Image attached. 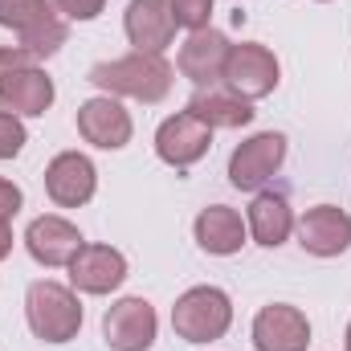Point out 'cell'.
Returning a JSON list of instances; mask_svg holds the SVG:
<instances>
[{"label": "cell", "instance_id": "1", "mask_svg": "<svg viewBox=\"0 0 351 351\" xmlns=\"http://www.w3.org/2000/svg\"><path fill=\"white\" fill-rule=\"evenodd\" d=\"M176 70L164 53H127L114 62H98L90 70V82L106 90L110 98H135V102H164L172 90Z\"/></svg>", "mask_w": 351, "mask_h": 351}, {"label": "cell", "instance_id": "2", "mask_svg": "<svg viewBox=\"0 0 351 351\" xmlns=\"http://www.w3.org/2000/svg\"><path fill=\"white\" fill-rule=\"evenodd\" d=\"M25 315H29V327L37 339L45 343H70L78 331H82V302H78V290L74 286H62V282H33L29 294H25Z\"/></svg>", "mask_w": 351, "mask_h": 351}, {"label": "cell", "instance_id": "3", "mask_svg": "<svg viewBox=\"0 0 351 351\" xmlns=\"http://www.w3.org/2000/svg\"><path fill=\"white\" fill-rule=\"evenodd\" d=\"M172 327L184 343H213L233 327V302L221 286H192L176 298Z\"/></svg>", "mask_w": 351, "mask_h": 351}, {"label": "cell", "instance_id": "4", "mask_svg": "<svg viewBox=\"0 0 351 351\" xmlns=\"http://www.w3.org/2000/svg\"><path fill=\"white\" fill-rule=\"evenodd\" d=\"M278 74H282V70H278V58H274L265 45H258V41H241V45H229L221 82L233 90V94L258 102V98H265V94L278 90Z\"/></svg>", "mask_w": 351, "mask_h": 351}, {"label": "cell", "instance_id": "5", "mask_svg": "<svg viewBox=\"0 0 351 351\" xmlns=\"http://www.w3.org/2000/svg\"><path fill=\"white\" fill-rule=\"evenodd\" d=\"M156 331H160V319L147 298H119L102 315V335L110 351H152Z\"/></svg>", "mask_w": 351, "mask_h": 351}, {"label": "cell", "instance_id": "6", "mask_svg": "<svg viewBox=\"0 0 351 351\" xmlns=\"http://www.w3.org/2000/svg\"><path fill=\"white\" fill-rule=\"evenodd\" d=\"M286 160V135L278 131H262L254 139H245L233 156H229V184L241 192H258L265 180H274V172Z\"/></svg>", "mask_w": 351, "mask_h": 351}, {"label": "cell", "instance_id": "7", "mask_svg": "<svg viewBox=\"0 0 351 351\" xmlns=\"http://www.w3.org/2000/svg\"><path fill=\"white\" fill-rule=\"evenodd\" d=\"M208 147H213V131H208L196 114H188V110L164 119L160 131H156V156H160L168 168H176V172L200 164V160L208 156Z\"/></svg>", "mask_w": 351, "mask_h": 351}, {"label": "cell", "instance_id": "8", "mask_svg": "<svg viewBox=\"0 0 351 351\" xmlns=\"http://www.w3.org/2000/svg\"><path fill=\"white\" fill-rule=\"evenodd\" d=\"M131 114L123 110V102L119 98H110V94H98V98H86L82 106H78V135L94 143V147H102V152H119V147H127L131 143Z\"/></svg>", "mask_w": 351, "mask_h": 351}, {"label": "cell", "instance_id": "9", "mask_svg": "<svg viewBox=\"0 0 351 351\" xmlns=\"http://www.w3.org/2000/svg\"><path fill=\"white\" fill-rule=\"evenodd\" d=\"M53 106V78L29 62V66H16L0 78V110L16 114V119H37Z\"/></svg>", "mask_w": 351, "mask_h": 351}, {"label": "cell", "instance_id": "10", "mask_svg": "<svg viewBox=\"0 0 351 351\" xmlns=\"http://www.w3.org/2000/svg\"><path fill=\"white\" fill-rule=\"evenodd\" d=\"M82 245H86V241H82L78 225H70L66 217H53V213L37 217V221L25 229V250H29V258L37 265H45V269L70 265Z\"/></svg>", "mask_w": 351, "mask_h": 351}, {"label": "cell", "instance_id": "11", "mask_svg": "<svg viewBox=\"0 0 351 351\" xmlns=\"http://www.w3.org/2000/svg\"><path fill=\"white\" fill-rule=\"evenodd\" d=\"M127 41L135 45V53H164L176 41V16L168 0H131L127 16H123Z\"/></svg>", "mask_w": 351, "mask_h": 351}, {"label": "cell", "instance_id": "12", "mask_svg": "<svg viewBox=\"0 0 351 351\" xmlns=\"http://www.w3.org/2000/svg\"><path fill=\"white\" fill-rule=\"evenodd\" d=\"M94 188H98V172H94L90 156H82V152H62V156L49 160V168H45V192H49L53 204L82 208L90 196H94Z\"/></svg>", "mask_w": 351, "mask_h": 351}, {"label": "cell", "instance_id": "13", "mask_svg": "<svg viewBox=\"0 0 351 351\" xmlns=\"http://www.w3.org/2000/svg\"><path fill=\"white\" fill-rule=\"evenodd\" d=\"M298 245L315 258H339L351 245V217L335 204H315L298 221Z\"/></svg>", "mask_w": 351, "mask_h": 351}, {"label": "cell", "instance_id": "14", "mask_svg": "<svg viewBox=\"0 0 351 351\" xmlns=\"http://www.w3.org/2000/svg\"><path fill=\"white\" fill-rule=\"evenodd\" d=\"M311 343V323L298 306L274 302L262 306L254 319V348L258 351H306Z\"/></svg>", "mask_w": 351, "mask_h": 351}, {"label": "cell", "instance_id": "15", "mask_svg": "<svg viewBox=\"0 0 351 351\" xmlns=\"http://www.w3.org/2000/svg\"><path fill=\"white\" fill-rule=\"evenodd\" d=\"M225 58H229V37L217 33V29H196L188 33V41L180 45V74L196 86H217L221 74H225Z\"/></svg>", "mask_w": 351, "mask_h": 351}, {"label": "cell", "instance_id": "16", "mask_svg": "<svg viewBox=\"0 0 351 351\" xmlns=\"http://www.w3.org/2000/svg\"><path fill=\"white\" fill-rule=\"evenodd\" d=\"M127 278V258L110 245H82L70 262V286L82 294H110Z\"/></svg>", "mask_w": 351, "mask_h": 351}, {"label": "cell", "instance_id": "17", "mask_svg": "<svg viewBox=\"0 0 351 351\" xmlns=\"http://www.w3.org/2000/svg\"><path fill=\"white\" fill-rule=\"evenodd\" d=\"M188 114H196L208 131H237L254 123V102L229 86H196V94L188 98Z\"/></svg>", "mask_w": 351, "mask_h": 351}, {"label": "cell", "instance_id": "18", "mask_svg": "<svg viewBox=\"0 0 351 351\" xmlns=\"http://www.w3.org/2000/svg\"><path fill=\"white\" fill-rule=\"evenodd\" d=\"M196 245L204 250V254H213V258H229V254H237L241 245H245V221H241V213L237 208H229V204H208L200 217H196Z\"/></svg>", "mask_w": 351, "mask_h": 351}, {"label": "cell", "instance_id": "19", "mask_svg": "<svg viewBox=\"0 0 351 351\" xmlns=\"http://www.w3.org/2000/svg\"><path fill=\"white\" fill-rule=\"evenodd\" d=\"M245 229L254 233V241L265 250H278L290 233H294V208L282 192H258L250 204V221Z\"/></svg>", "mask_w": 351, "mask_h": 351}, {"label": "cell", "instance_id": "20", "mask_svg": "<svg viewBox=\"0 0 351 351\" xmlns=\"http://www.w3.org/2000/svg\"><path fill=\"white\" fill-rule=\"evenodd\" d=\"M21 49L37 62V58H53L62 45H66V37H70V25H66V16L58 12V4H49L33 25H25L21 33Z\"/></svg>", "mask_w": 351, "mask_h": 351}, {"label": "cell", "instance_id": "21", "mask_svg": "<svg viewBox=\"0 0 351 351\" xmlns=\"http://www.w3.org/2000/svg\"><path fill=\"white\" fill-rule=\"evenodd\" d=\"M45 8H49V0H0V25L21 33V29L33 25Z\"/></svg>", "mask_w": 351, "mask_h": 351}, {"label": "cell", "instance_id": "22", "mask_svg": "<svg viewBox=\"0 0 351 351\" xmlns=\"http://www.w3.org/2000/svg\"><path fill=\"white\" fill-rule=\"evenodd\" d=\"M172 4V16L180 29L196 33V29H208V16H213V0H168Z\"/></svg>", "mask_w": 351, "mask_h": 351}, {"label": "cell", "instance_id": "23", "mask_svg": "<svg viewBox=\"0 0 351 351\" xmlns=\"http://www.w3.org/2000/svg\"><path fill=\"white\" fill-rule=\"evenodd\" d=\"M25 123L16 119V114H8V110H0V160H16L21 156V147H25Z\"/></svg>", "mask_w": 351, "mask_h": 351}, {"label": "cell", "instance_id": "24", "mask_svg": "<svg viewBox=\"0 0 351 351\" xmlns=\"http://www.w3.org/2000/svg\"><path fill=\"white\" fill-rule=\"evenodd\" d=\"M53 4L66 21H94L106 8V0H53Z\"/></svg>", "mask_w": 351, "mask_h": 351}, {"label": "cell", "instance_id": "25", "mask_svg": "<svg viewBox=\"0 0 351 351\" xmlns=\"http://www.w3.org/2000/svg\"><path fill=\"white\" fill-rule=\"evenodd\" d=\"M21 200H25V196H21V188H16L12 180H4V176H0V221H12V217L21 213Z\"/></svg>", "mask_w": 351, "mask_h": 351}, {"label": "cell", "instance_id": "26", "mask_svg": "<svg viewBox=\"0 0 351 351\" xmlns=\"http://www.w3.org/2000/svg\"><path fill=\"white\" fill-rule=\"evenodd\" d=\"M12 254V221H0V262Z\"/></svg>", "mask_w": 351, "mask_h": 351}, {"label": "cell", "instance_id": "27", "mask_svg": "<svg viewBox=\"0 0 351 351\" xmlns=\"http://www.w3.org/2000/svg\"><path fill=\"white\" fill-rule=\"evenodd\" d=\"M348 351H351V323H348Z\"/></svg>", "mask_w": 351, "mask_h": 351}]
</instances>
